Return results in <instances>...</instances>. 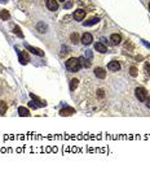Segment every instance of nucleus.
Masks as SVG:
<instances>
[{
	"mask_svg": "<svg viewBox=\"0 0 150 169\" xmlns=\"http://www.w3.org/2000/svg\"><path fill=\"white\" fill-rule=\"evenodd\" d=\"M20 62H21V64H27V62H29V56L26 55L25 52L20 53Z\"/></svg>",
	"mask_w": 150,
	"mask_h": 169,
	"instance_id": "nucleus-13",
	"label": "nucleus"
},
{
	"mask_svg": "<svg viewBox=\"0 0 150 169\" xmlns=\"http://www.w3.org/2000/svg\"><path fill=\"white\" fill-rule=\"evenodd\" d=\"M18 114L20 116H30V112H29V109L27 108H23V107H20L18 108Z\"/></svg>",
	"mask_w": 150,
	"mask_h": 169,
	"instance_id": "nucleus-14",
	"label": "nucleus"
},
{
	"mask_svg": "<svg viewBox=\"0 0 150 169\" xmlns=\"http://www.w3.org/2000/svg\"><path fill=\"white\" fill-rule=\"evenodd\" d=\"M8 109V103L7 100H0V116H4Z\"/></svg>",
	"mask_w": 150,
	"mask_h": 169,
	"instance_id": "nucleus-8",
	"label": "nucleus"
},
{
	"mask_svg": "<svg viewBox=\"0 0 150 169\" xmlns=\"http://www.w3.org/2000/svg\"><path fill=\"white\" fill-rule=\"evenodd\" d=\"M130 74L132 75V77H136V75H137V68L132 66V68L130 69Z\"/></svg>",
	"mask_w": 150,
	"mask_h": 169,
	"instance_id": "nucleus-18",
	"label": "nucleus"
},
{
	"mask_svg": "<svg viewBox=\"0 0 150 169\" xmlns=\"http://www.w3.org/2000/svg\"><path fill=\"white\" fill-rule=\"evenodd\" d=\"M78 40H79V39H78V34H76V33H75V34L71 35V42L76 44V43H78Z\"/></svg>",
	"mask_w": 150,
	"mask_h": 169,
	"instance_id": "nucleus-19",
	"label": "nucleus"
},
{
	"mask_svg": "<svg viewBox=\"0 0 150 169\" xmlns=\"http://www.w3.org/2000/svg\"><path fill=\"white\" fill-rule=\"evenodd\" d=\"M110 39H111L113 44H119V43L122 42V37H121L119 34H113V35H111V38H110Z\"/></svg>",
	"mask_w": 150,
	"mask_h": 169,
	"instance_id": "nucleus-11",
	"label": "nucleus"
},
{
	"mask_svg": "<svg viewBox=\"0 0 150 169\" xmlns=\"http://www.w3.org/2000/svg\"><path fill=\"white\" fill-rule=\"evenodd\" d=\"M146 107H148L149 108V109H150V98H146Z\"/></svg>",
	"mask_w": 150,
	"mask_h": 169,
	"instance_id": "nucleus-21",
	"label": "nucleus"
},
{
	"mask_svg": "<svg viewBox=\"0 0 150 169\" xmlns=\"http://www.w3.org/2000/svg\"><path fill=\"white\" fill-rule=\"evenodd\" d=\"M107 69L111 72H118V70H121V64H119V61H116V60H113V61H110L109 64H107Z\"/></svg>",
	"mask_w": 150,
	"mask_h": 169,
	"instance_id": "nucleus-3",
	"label": "nucleus"
},
{
	"mask_svg": "<svg viewBox=\"0 0 150 169\" xmlns=\"http://www.w3.org/2000/svg\"><path fill=\"white\" fill-rule=\"evenodd\" d=\"M73 113H75V109L74 108H64V109L61 111V112H60V114H61V116H70V114H73Z\"/></svg>",
	"mask_w": 150,
	"mask_h": 169,
	"instance_id": "nucleus-9",
	"label": "nucleus"
},
{
	"mask_svg": "<svg viewBox=\"0 0 150 169\" xmlns=\"http://www.w3.org/2000/svg\"><path fill=\"white\" fill-rule=\"evenodd\" d=\"M82 43L84 44V46H88V44H91L92 43V40H93V37H92L89 33H84V34L82 35Z\"/></svg>",
	"mask_w": 150,
	"mask_h": 169,
	"instance_id": "nucleus-4",
	"label": "nucleus"
},
{
	"mask_svg": "<svg viewBox=\"0 0 150 169\" xmlns=\"http://www.w3.org/2000/svg\"><path fill=\"white\" fill-rule=\"evenodd\" d=\"M65 65H66V69H67L69 72H78L80 68H82V64H80L79 59H75V57L69 59Z\"/></svg>",
	"mask_w": 150,
	"mask_h": 169,
	"instance_id": "nucleus-1",
	"label": "nucleus"
},
{
	"mask_svg": "<svg viewBox=\"0 0 150 169\" xmlns=\"http://www.w3.org/2000/svg\"><path fill=\"white\" fill-rule=\"evenodd\" d=\"M47 8L49 11L55 12V11L58 9V3H57L56 0H47Z\"/></svg>",
	"mask_w": 150,
	"mask_h": 169,
	"instance_id": "nucleus-5",
	"label": "nucleus"
},
{
	"mask_svg": "<svg viewBox=\"0 0 150 169\" xmlns=\"http://www.w3.org/2000/svg\"><path fill=\"white\" fill-rule=\"evenodd\" d=\"M14 33H16V34L18 35V37H21V38L23 37V34L20 31V28H18V26H14Z\"/></svg>",
	"mask_w": 150,
	"mask_h": 169,
	"instance_id": "nucleus-20",
	"label": "nucleus"
},
{
	"mask_svg": "<svg viewBox=\"0 0 150 169\" xmlns=\"http://www.w3.org/2000/svg\"><path fill=\"white\" fill-rule=\"evenodd\" d=\"M95 75L97 78H100V80H104V78L106 77V72H105L102 68H96L95 69Z\"/></svg>",
	"mask_w": 150,
	"mask_h": 169,
	"instance_id": "nucleus-7",
	"label": "nucleus"
},
{
	"mask_svg": "<svg viewBox=\"0 0 150 169\" xmlns=\"http://www.w3.org/2000/svg\"><path fill=\"white\" fill-rule=\"evenodd\" d=\"M135 95L140 102H145L146 98H148V92H146V90L144 87H137L136 91H135Z\"/></svg>",
	"mask_w": 150,
	"mask_h": 169,
	"instance_id": "nucleus-2",
	"label": "nucleus"
},
{
	"mask_svg": "<svg viewBox=\"0 0 150 169\" xmlns=\"http://www.w3.org/2000/svg\"><path fill=\"white\" fill-rule=\"evenodd\" d=\"M58 1H65V0H58Z\"/></svg>",
	"mask_w": 150,
	"mask_h": 169,
	"instance_id": "nucleus-23",
	"label": "nucleus"
},
{
	"mask_svg": "<svg viewBox=\"0 0 150 169\" xmlns=\"http://www.w3.org/2000/svg\"><path fill=\"white\" fill-rule=\"evenodd\" d=\"M95 50L98 51V52H101V53H105V52H106V47H105L102 43H100V42H97V43L95 44Z\"/></svg>",
	"mask_w": 150,
	"mask_h": 169,
	"instance_id": "nucleus-10",
	"label": "nucleus"
},
{
	"mask_svg": "<svg viewBox=\"0 0 150 169\" xmlns=\"http://www.w3.org/2000/svg\"><path fill=\"white\" fill-rule=\"evenodd\" d=\"M86 17V12L83 9H76L74 12V18L75 21H82Z\"/></svg>",
	"mask_w": 150,
	"mask_h": 169,
	"instance_id": "nucleus-6",
	"label": "nucleus"
},
{
	"mask_svg": "<svg viewBox=\"0 0 150 169\" xmlns=\"http://www.w3.org/2000/svg\"><path fill=\"white\" fill-rule=\"evenodd\" d=\"M9 17H11V14H9V12H8V11L3 9L1 12H0V18H1L3 21H7V20H9Z\"/></svg>",
	"mask_w": 150,
	"mask_h": 169,
	"instance_id": "nucleus-12",
	"label": "nucleus"
},
{
	"mask_svg": "<svg viewBox=\"0 0 150 169\" xmlns=\"http://www.w3.org/2000/svg\"><path fill=\"white\" fill-rule=\"evenodd\" d=\"M97 22H98V17H93V18H91L89 21H86L84 25H86V26H91V25H93V23H97Z\"/></svg>",
	"mask_w": 150,
	"mask_h": 169,
	"instance_id": "nucleus-16",
	"label": "nucleus"
},
{
	"mask_svg": "<svg viewBox=\"0 0 150 169\" xmlns=\"http://www.w3.org/2000/svg\"><path fill=\"white\" fill-rule=\"evenodd\" d=\"M27 48L31 51L32 53H36V55H39V56H43L44 55V52H43V51H40L39 48H34V47H30V46H27Z\"/></svg>",
	"mask_w": 150,
	"mask_h": 169,
	"instance_id": "nucleus-15",
	"label": "nucleus"
},
{
	"mask_svg": "<svg viewBox=\"0 0 150 169\" xmlns=\"http://www.w3.org/2000/svg\"><path fill=\"white\" fill-rule=\"evenodd\" d=\"M148 9L150 11V0H148Z\"/></svg>",
	"mask_w": 150,
	"mask_h": 169,
	"instance_id": "nucleus-22",
	"label": "nucleus"
},
{
	"mask_svg": "<svg viewBox=\"0 0 150 169\" xmlns=\"http://www.w3.org/2000/svg\"><path fill=\"white\" fill-rule=\"evenodd\" d=\"M78 86V80H71V83H70V90L74 91V89Z\"/></svg>",
	"mask_w": 150,
	"mask_h": 169,
	"instance_id": "nucleus-17",
	"label": "nucleus"
}]
</instances>
